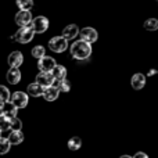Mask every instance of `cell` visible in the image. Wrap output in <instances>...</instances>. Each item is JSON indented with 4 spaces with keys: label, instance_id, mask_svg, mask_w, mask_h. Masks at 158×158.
<instances>
[{
    "label": "cell",
    "instance_id": "1",
    "mask_svg": "<svg viewBox=\"0 0 158 158\" xmlns=\"http://www.w3.org/2000/svg\"><path fill=\"white\" fill-rule=\"evenodd\" d=\"M92 54V46L83 40L75 42L71 46V56L77 60H86Z\"/></svg>",
    "mask_w": 158,
    "mask_h": 158
},
{
    "label": "cell",
    "instance_id": "2",
    "mask_svg": "<svg viewBox=\"0 0 158 158\" xmlns=\"http://www.w3.org/2000/svg\"><path fill=\"white\" fill-rule=\"evenodd\" d=\"M33 36H35V31H33V28L29 25V27L19 28V29L17 31L15 35H13L11 38H13L15 42H18V43L27 44V43H29V42L32 40Z\"/></svg>",
    "mask_w": 158,
    "mask_h": 158
},
{
    "label": "cell",
    "instance_id": "3",
    "mask_svg": "<svg viewBox=\"0 0 158 158\" xmlns=\"http://www.w3.org/2000/svg\"><path fill=\"white\" fill-rule=\"evenodd\" d=\"M49 47L54 53H64L67 50V47H68V42L63 36H54V38L50 39Z\"/></svg>",
    "mask_w": 158,
    "mask_h": 158
},
{
    "label": "cell",
    "instance_id": "4",
    "mask_svg": "<svg viewBox=\"0 0 158 158\" xmlns=\"http://www.w3.org/2000/svg\"><path fill=\"white\" fill-rule=\"evenodd\" d=\"M28 100H29V97H28L27 93H24V92H14L13 94H11L10 103L13 104L17 110H19V108H25V107L28 106Z\"/></svg>",
    "mask_w": 158,
    "mask_h": 158
},
{
    "label": "cell",
    "instance_id": "5",
    "mask_svg": "<svg viewBox=\"0 0 158 158\" xmlns=\"http://www.w3.org/2000/svg\"><path fill=\"white\" fill-rule=\"evenodd\" d=\"M31 27L33 28V31H35V33H43L47 31V28H49V19L46 18V17H36V18L32 19V24H31Z\"/></svg>",
    "mask_w": 158,
    "mask_h": 158
},
{
    "label": "cell",
    "instance_id": "6",
    "mask_svg": "<svg viewBox=\"0 0 158 158\" xmlns=\"http://www.w3.org/2000/svg\"><path fill=\"white\" fill-rule=\"evenodd\" d=\"M79 35H81V40L86 42V43H89V44L94 43V42L97 40V38H98L97 31H96L94 28H90V27L83 28V29L79 32Z\"/></svg>",
    "mask_w": 158,
    "mask_h": 158
},
{
    "label": "cell",
    "instance_id": "7",
    "mask_svg": "<svg viewBox=\"0 0 158 158\" xmlns=\"http://www.w3.org/2000/svg\"><path fill=\"white\" fill-rule=\"evenodd\" d=\"M38 67L40 69V72H52L53 69L57 67L56 64V60L53 57H49V56H44L43 58L38 61Z\"/></svg>",
    "mask_w": 158,
    "mask_h": 158
},
{
    "label": "cell",
    "instance_id": "8",
    "mask_svg": "<svg viewBox=\"0 0 158 158\" xmlns=\"http://www.w3.org/2000/svg\"><path fill=\"white\" fill-rule=\"evenodd\" d=\"M32 14L31 11H18L15 14V22L19 28H24V27H29L32 24Z\"/></svg>",
    "mask_w": 158,
    "mask_h": 158
},
{
    "label": "cell",
    "instance_id": "9",
    "mask_svg": "<svg viewBox=\"0 0 158 158\" xmlns=\"http://www.w3.org/2000/svg\"><path fill=\"white\" fill-rule=\"evenodd\" d=\"M36 83H39L43 89H47V87L53 86L54 78H53L52 72H39L36 77Z\"/></svg>",
    "mask_w": 158,
    "mask_h": 158
},
{
    "label": "cell",
    "instance_id": "10",
    "mask_svg": "<svg viewBox=\"0 0 158 158\" xmlns=\"http://www.w3.org/2000/svg\"><path fill=\"white\" fill-rule=\"evenodd\" d=\"M7 63L10 65V68H18L24 63V56L21 52H13L7 58Z\"/></svg>",
    "mask_w": 158,
    "mask_h": 158
},
{
    "label": "cell",
    "instance_id": "11",
    "mask_svg": "<svg viewBox=\"0 0 158 158\" xmlns=\"http://www.w3.org/2000/svg\"><path fill=\"white\" fill-rule=\"evenodd\" d=\"M79 28H78V25H75V24H69V25H67L65 28H64V31H63V38L65 39V40H69V39H75L77 36L79 35Z\"/></svg>",
    "mask_w": 158,
    "mask_h": 158
},
{
    "label": "cell",
    "instance_id": "12",
    "mask_svg": "<svg viewBox=\"0 0 158 158\" xmlns=\"http://www.w3.org/2000/svg\"><path fill=\"white\" fill-rule=\"evenodd\" d=\"M132 87H133L135 90H140L143 89V87L146 86V75L140 74V72H137V74H135L133 77H132Z\"/></svg>",
    "mask_w": 158,
    "mask_h": 158
},
{
    "label": "cell",
    "instance_id": "13",
    "mask_svg": "<svg viewBox=\"0 0 158 158\" xmlns=\"http://www.w3.org/2000/svg\"><path fill=\"white\" fill-rule=\"evenodd\" d=\"M7 81L8 83L11 85H17L19 81H21V72H19L18 68H10L7 72Z\"/></svg>",
    "mask_w": 158,
    "mask_h": 158
},
{
    "label": "cell",
    "instance_id": "14",
    "mask_svg": "<svg viewBox=\"0 0 158 158\" xmlns=\"http://www.w3.org/2000/svg\"><path fill=\"white\" fill-rule=\"evenodd\" d=\"M43 93H44V89L39 83H36V82L28 85V94L32 96V97H39V96H43Z\"/></svg>",
    "mask_w": 158,
    "mask_h": 158
},
{
    "label": "cell",
    "instance_id": "15",
    "mask_svg": "<svg viewBox=\"0 0 158 158\" xmlns=\"http://www.w3.org/2000/svg\"><path fill=\"white\" fill-rule=\"evenodd\" d=\"M58 94H60V90L56 89L54 86H50V87H47V89H44L43 97L46 98L47 101H54L58 98Z\"/></svg>",
    "mask_w": 158,
    "mask_h": 158
},
{
    "label": "cell",
    "instance_id": "16",
    "mask_svg": "<svg viewBox=\"0 0 158 158\" xmlns=\"http://www.w3.org/2000/svg\"><path fill=\"white\" fill-rule=\"evenodd\" d=\"M52 75L53 78H54V81H64L67 77V69L63 65H57L54 69L52 71Z\"/></svg>",
    "mask_w": 158,
    "mask_h": 158
},
{
    "label": "cell",
    "instance_id": "17",
    "mask_svg": "<svg viewBox=\"0 0 158 158\" xmlns=\"http://www.w3.org/2000/svg\"><path fill=\"white\" fill-rule=\"evenodd\" d=\"M7 139H8V142H10V144L17 146L24 142V135H22V132H11Z\"/></svg>",
    "mask_w": 158,
    "mask_h": 158
},
{
    "label": "cell",
    "instance_id": "18",
    "mask_svg": "<svg viewBox=\"0 0 158 158\" xmlns=\"http://www.w3.org/2000/svg\"><path fill=\"white\" fill-rule=\"evenodd\" d=\"M53 86H54L56 89H58L60 92H64V93L71 90V83H69V81H67V79H64V81H54Z\"/></svg>",
    "mask_w": 158,
    "mask_h": 158
},
{
    "label": "cell",
    "instance_id": "19",
    "mask_svg": "<svg viewBox=\"0 0 158 158\" xmlns=\"http://www.w3.org/2000/svg\"><path fill=\"white\" fill-rule=\"evenodd\" d=\"M17 112H18V110H17L11 103L4 104V115L7 118H10V119H14V118H17Z\"/></svg>",
    "mask_w": 158,
    "mask_h": 158
},
{
    "label": "cell",
    "instance_id": "20",
    "mask_svg": "<svg viewBox=\"0 0 158 158\" xmlns=\"http://www.w3.org/2000/svg\"><path fill=\"white\" fill-rule=\"evenodd\" d=\"M10 98H11L10 90H8L6 86L0 85V103H2V104H7V103H10Z\"/></svg>",
    "mask_w": 158,
    "mask_h": 158
},
{
    "label": "cell",
    "instance_id": "21",
    "mask_svg": "<svg viewBox=\"0 0 158 158\" xmlns=\"http://www.w3.org/2000/svg\"><path fill=\"white\" fill-rule=\"evenodd\" d=\"M143 27H144L146 31L154 32V31L158 29V19L157 18H148V19H146L144 24H143Z\"/></svg>",
    "mask_w": 158,
    "mask_h": 158
},
{
    "label": "cell",
    "instance_id": "22",
    "mask_svg": "<svg viewBox=\"0 0 158 158\" xmlns=\"http://www.w3.org/2000/svg\"><path fill=\"white\" fill-rule=\"evenodd\" d=\"M81 147H82V140H81V137L74 136V137H71V139L68 140V148H69V150L77 151V150H79Z\"/></svg>",
    "mask_w": 158,
    "mask_h": 158
},
{
    "label": "cell",
    "instance_id": "23",
    "mask_svg": "<svg viewBox=\"0 0 158 158\" xmlns=\"http://www.w3.org/2000/svg\"><path fill=\"white\" fill-rule=\"evenodd\" d=\"M19 11H29L33 7V0H17Z\"/></svg>",
    "mask_w": 158,
    "mask_h": 158
},
{
    "label": "cell",
    "instance_id": "24",
    "mask_svg": "<svg viewBox=\"0 0 158 158\" xmlns=\"http://www.w3.org/2000/svg\"><path fill=\"white\" fill-rule=\"evenodd\" d=\"M10 142H8V139H6V137H0V156H4V154H7L8 151H10Z\"/></svg>",
    "mask_w": 158,
    "mask_h": 158
},
{
    "label": "cell",
    "instance_id": "25",
    "mask_svg": "<svg viewBox=\"0 0 158 158\" xmlns=\"http://www.w3.org/2000/svg\"><path fill=\"white\" fill-rule=\"evenodd\" d=\"M31 54H32V57L40 60V58H43L46 56V50H44L43 46H35L32 49V52H31Z\"/></svg>",
    "mask_w": 158,
    "mask_h": 158
},
{
    "label": "cell",
    "instance_id": "26",
    "mask_svg": "<svg viewBox=\"0 0 158 158\" xmlns=\"http://www.w3.org/2000/svg\"><path fill=\"white\" fill-rule=\"evenodd\" d=\"M10 123H11L10 118H7L6 115H0V131L2 132L8 131L10 129Z\"/></svg>",
    "mask_w": 158,
    "mask_h": 158
},
{
    "label": "cell",
    "instance_id": "27",
    "mask_svg": "<svg viewBox=\"0 0 158 158\" xmlns=\"http://www.w3.org/2000/svg\"><path fill=\"white\" fill-rule=\"evenodd\" d=\"M10 129H11L13 132H21V129H22V122H21V119H18V118H14V119H11Z\"/></svg>",
    "mask_w": 158,
    "mask_h": 158
},
{
    "label": "cell",
    "instance_id": "28",
    "mask_svg": "<svg viewBox=\"0 0 158 158\" xmlns=\"http://www.w3.org/2000/svg\"><path fill=\"white\" fill-rule=\"evenodd\" d=\"M133 158H148V156L146 153H136Z\"/></svg>",
    "mask_w": 158,
    "mask_h": 158
},
{
    "label": "cell",
    "instance_id": "29",
    "mask_svg": "<svg viewBox=\"0 0 158 158\" xmlns=\"http://www.w3.org/2000/svg\"><path fill=\"white\" fill-rule=\"evenodd\" d=\"M0 115H4V104L0 103Z\"/></svg>",
    "mask_w": 158,
    "mask_h": 158
},
{
    "label": "cell",
    "instance_id": "30",
    "mask_svg": "<svg viewBox=\"0 0 158 158\" xmlns=\"http://www.w3.org/2000/svg\"><path fill=\"white\" fill-rule=\"evenodd\" d=\"M119 158H133V157H131V156H121Z\"/></svg>",
    "mask_w": 158,
    "mask_h": 158
},
{
    "label": "cell",
    "instance_id": "31",
    "mask_svg": "<svg viewBox=\"0 0 158 158\" xmlns=\"http://www.w3.org/2000/svg\"><path fill=\"white\" fill-rule=\"evenodd\" d=\"M0 137H2V131H0Z\"/></svg>",
    "mask_w": 158,
    "mask_h": 158
}]
</instances>
